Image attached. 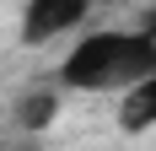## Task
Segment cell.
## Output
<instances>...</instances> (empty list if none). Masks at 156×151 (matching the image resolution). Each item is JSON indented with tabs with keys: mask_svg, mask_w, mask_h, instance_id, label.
Listing matches in <instances>:
<instances>
[{
	"mask_svg": "<svg viewBox=\"0 0 156 151\" xmlns=\"http://www.w3.org/2000/svg\"><path fill=\"white\" fill-rule=\"evenodd\" d=\"M145 76H156L151 32H86L59 65V81L76 92H135Z\"/></svg>",
	"mask_w": 156,
	"mask_h": 151,
	"instance_id": "6da1fadb",
	"label": "cell"
},
{
	"mask_svg": "<svg viewBox=\"0 0 156 151\" xmlns=\"http://www.w3.org/2000/svg\"><path fill=\"white\" fill-rule=\"evenodd\" d=\"M92 11V0H27L22 11V38L27 43H48L59 32H76Z\"/></svg>",
	"mask_w": 156,
	"mask_h": 151,
	"instance_id": "7a4b0ae2",
	"label": "cell"
},
{
	"mask_svg": "<svg viewBox=\"0 0 156 151\" xmlns=\"http://www.w3.org/2000/svg\"><path fill=\"white\" fill-rule=\"evenodd\" d=\"M119 124H124L129 135H135V130H151V124H156V76H145V81H140L135 92H124Z\"/></svg>",
	"mask_w": 156,
	"mask_h": 151,
	"instance_id": "3957f363",
	"label": "cell"
},
{
	"mask_svg": "<svg viewBox=\"0 0 156 151\" xmlns=\"http://www.w3.org/2000/svg\"><path fill=\"white\" fill-rule=\"evenodd\" d=\"M16 119H22V130H43L54 119V92H32L27 103L16 108Z\"/></svg>",
	"mask_w": 156,
	"mask_h": 151,
	"instance_id": "277c9868",
	"label": "cell"
}]
</instances>
